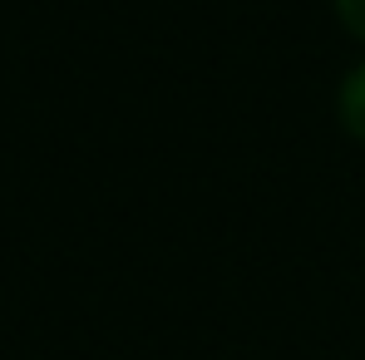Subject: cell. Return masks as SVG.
Masks as SVG:
<instances>
[{"mask_svg":"<svg viewBox=\"0 0 365 360\" xmlns=\"http://www.w3.org/2000/svg\"><path fill=\"white\" fill-rule=\"evenodd\" d=\"M336 10H341V20L365 40V0H336Z\"/></svg>","mask_w":365,"mask_h":360,"instance_id":"7a4b0ae2","label":"cell"},{"mask_svg":"<svg viewBox=\"0 0 365 360\" xmlns=\"http://www.w3.org/2000/svg\"><path fill=\"white\" fill-rule=\"evenodd\" d=\"M336 109H341V123L365 143V64H356V69L341 79V99H336Z\"/></svg>","mask_w":365,"mask_h":360,"instance_id":"6da1fadb","label":"cell"}]
</instances>
